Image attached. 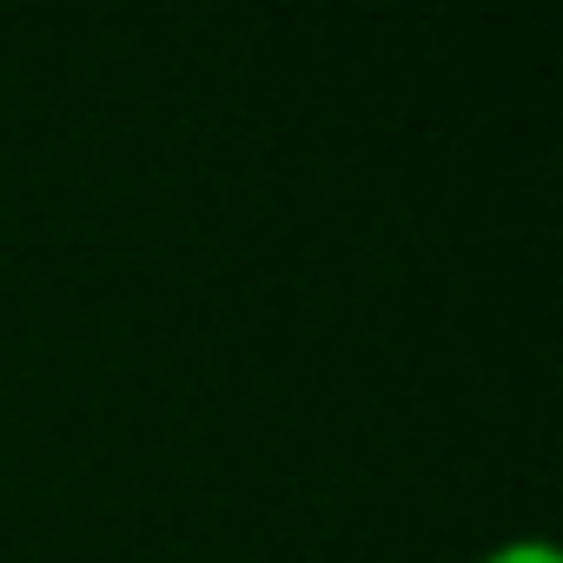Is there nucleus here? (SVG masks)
Here are the masks:
<instances>
[{"label": "nucleus", "instance_id": "1", "mask_svg": "<svg viewBox=\"0 0 563 563\" xmlns=\"http://www.w3.org/2000/svg\"><path fill=\"white\" fill-rule=\"evenodd\" d=\"M484 563H556V550H550V543H504V550H490Z\"/></svg>", "mask_w": 563, "mask_h": 563}]
</instances>
